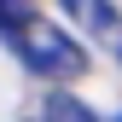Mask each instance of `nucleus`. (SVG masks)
Wrapping results in <instances>:
<instances>
[{"label": "nucleus", "mask_w": 122, "mask_h": 122, "mask_svg": "<svg viewBox=\"0 0 122 122\" xmlns=\"http://www.w3.org/2000/svg\"><path fill=\"white\" fill-rule=\"evenodd\" d=\"M41 122H93V111H87L76 93H52L41 105Z\"/></svg>", "instance_id": "3"}, {"label": "nucleus", "mask_w": 122, "mask_h": 122, "mask_svg": "<svg viewBox=\"0 0 122 122\" xmlns=\"http://www.w3.org/2000/svg\"><path fill=\"white\" fill-rule=\"evenodd\" d=\"M6 47L23 58L35 76H81L87 70V52H81V41L76 35H64L58 23H41V18H23L6 29Z\"/></svg>", "instance_id": "1"}, {"label": "nucleus", "mask_w": 122, "mask_h": 122, "mask_svg": "<svg viewBox=\"0 0 122 122\" xmlns=\"http://www.w3.org/2000/svg\"><path fill=\"white\" fill-rule=\"evenodd\" d=\"M23 12H29V0H0V29H12Z\"/></svg>", "instance_id": "4"}, {"label": "nucleus", "mask_w": 122, "mask_h": 122, "mask_svg": "<svg viewBox=\"0 0 122 122\" xmlns=\"http://www.w3.org/2000/svg\"><path fill=\"white\" fill-rule=\"evenodd\" d=\"M116 52H122V35H116Z\"/></svg>", "instance_id": "5"}, {"label": "nucleus", "mask_w": 122, "mask_h": 122, "mask_svg": "<svg viewBox=\"0 0 122 122\" xmlns=\"http://www.w3.org/2000/svg\"><path fill=\"white\" fill-rule=\"evenodd\" d=\"M58 6L70 12V23L76 29H87V35H105L116 47V35H122V12L111 6V0H58Z\"/></svg>", "instance_id": "2"}, {"label": "nucleus", "mask_w": 122, "mask_h": 122, "mask_svg": "<svg viewBox=\"0 0 122 122\" xmlns=\"http://www.w3.org/2000/svg\"><path fill=\"white\" fill-rule=\"evenodd\" d=\"M111 122H122V111H116V116H111Z\"/></svg>", "instance_id": "6"}]
</instances>
